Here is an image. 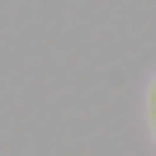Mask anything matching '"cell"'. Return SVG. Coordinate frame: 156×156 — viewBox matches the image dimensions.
Returning <instances> with one entry per match:
<instances>
[{"label":"cell","mask_w":156,"mask_h":156,"mask_svg":"<svg viewBox=\"0 0 156 156\" xmlns=\"http://www.w3.org/2000/svg\"><path fill=\"white\" fill-rule=\"evenodd\" d=\"M147 118H151V133H156V80H151V90H147Z\"/></svg>","instance_id":"obj_1"}]
</instances>
